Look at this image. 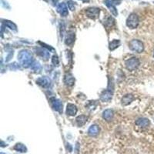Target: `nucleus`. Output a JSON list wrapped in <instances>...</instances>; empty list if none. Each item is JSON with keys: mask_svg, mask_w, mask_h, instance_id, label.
<instances>
[{"mask_svg": "<svg viewBox=\"0 0 154 154\" xmlns=\"http://www.w3.org/2000/svg\"><path fill=\"white\" fill-rule=\"evenodd\" d=\"M18 62L24 68H29L33 63V56L29 50L23 49L18 54Z\"/></svg>", "mask_w": 154, "mask_h": 154, "instance_id": "f257e3e1", "label": "nucleus"}, {"mask_svg": "<svg viewBox=\"0 0 154 154\" xmlns=\"http://www.w3.org/2000/svg\"><path fill=\"white\" fill-rule=\"evenodd\" d=\"M129 49L133 52L136 53H141L144 49V46L143 43L141 41L138 40V39H133L132 41H130L129 44Z\"/></svg>", "mask_w": 154, "mask_h": 154, "instance_id": "f03ea898", "label": "nucleus"}, {"mask_svg": "<svg viewBox=\"0 0 154 154\" xmlns=\"http://www.w3.org/2000/svg\"><path fill=\"white\" fill-rule=\"evenodd\" d=\"M139 23H140L139 17L136 13L130 14L127 19V25L130 29H136V28H137Z\"/></svg>", "mask_w": 154, "mask_h": 154, "instance_id": "7ed1b4c3", "label": "nucleus"}, {"mask_svg": "<svg viewBox=\"0 0 154 154\" xmlns=\"http://www.w3.org/2000/svg\"><path fill=\"white\" fill-rule=\"evenodd\" d=\"M126 67L129 71H133L140 66V60L136 57H133L126 61Z\"/></svg>", "mask_w": 154, "mask_h": 154, "instance_id": "20e7f679", "label": "nucleus"}, {"mask_svg": "<svg viewBox=\"0 0 154 154\" xmlns=\"http://www.w3.org/2000/svg\"><path fill=\"white\" fill-rule=\"evenodd\" d=\"M51 83L52 81L49 77L47 76H42V77H39V79H37L36 83L39 86H42L43 88H48L51 86Z\"/></svg>", "mask_w": 154, "mask_h": 154, "instance_id": "39448f33", "label": "nucleus"}, {"mask_svg": "<svg viewBox=\"0 0 154 154\" xmlns=\"http://www.w3.org/2000/svg\"><path fill=\"white\" fill-rule=\"evenodd\" d=\"M86 15L89 18H97L99 16V9L96 8V7H90L86 9Z\"/></svg>", "mask_w": 154, "mask_h": 154, "instance_id": "423d86ee", "label": "nucleus"}, {"mask_svg": "<svg viewBox=\"0 0 154 154\" xmlns=\"http://www.w3.org/2000/svg\"><path fill=\"white\" fill-rule=\"evenodd\" d=\"M51 104L53 108L55 111H57L59 113H62V104L60 99H55V98H51L50 99Z\"/></svg>", "mask_w": 154, "mask_h": 154, "instance_id": "0eeeda50", "label": "nucleus"}, {"mask_svg": "<svg viewBox=\"0 0 154 154\" xmlns=\"http://www.w3.org/2000/svg\"><path fill=\"white\" fill-rule=\"evenodd\" d=\"M57 12L61 15L62 16H66L69 14L68 12V8H67L66 5L64 2H61L57 5Z\"/></svg>", "mask_w": 154, "mask_h": 154, "instance_id": "6e6552de", "label": "nucleus"}, {"mask_svg": "<svg viewBox=\"0 0 154 154\" xmlns=\"http://www.w3.org/2000/svg\"><path fill=\"white\" fill-rule=\"evenodd\" d=\"M113 97V92L110 90H106L102 92L100 99L103 102H110Z\"/></svg>", "mask_w": 154, "mask_h": 154, "instance_id": "1a4fd4ad", "label": "nucleus"}, {"mask_svg": "<svg viewBox=\"0 0 154 154\" xmlns=\"http://www.w3.org/2000/svg\"><path fill=\"white\" fill-rule=\"evenodd\" d=\"M105 4L107 6L110 11L111 12V13L113 14L114 16H118V12L117 9L116 8V5L113 4V2H111L110 0H105Z\"/></svg>", "mask_w": 154, "mask_h": 154, "instance_id": "9d476101", "label": "nucleus"}, {"mask_svg": "<svg viewBox=\"0 0 154 154\" xmlns=\"http://www.w3.org/2000/svg\"><path fill=\"white\" fill-rule=\"evenodd\" d=\"M77 113V107L74 104L68 103L66 106V114L68 116H75Z\"/></svg>", "mask_w": 154, "mask_h": 154, "instance_id": "9b49d317", "label": "nucleus"}, {"mask_svg": "<svg viewBox=\"0 0 154 154\" xmlns=\"http://www.w3.org/2000/svg\"><path fill=\"white\" fill-rule=\"evenodd\" d=\"M64 83L66 86H71L75 83V79H74L73 76L70 73L66 74L64 76Z\"/></svg>", "mask_w": 154, "mask_h": 154, "instance_id": "f8f14e48", "label": "nucleus"}, {"mask_svg": "<svg viewBox=\"0 0 154 154\" xmlns=\"http://www.w3.org/2000/svg\"><path fill=\"white\" fill-rule=\"evenodd\" d=\"M133 99L134 97L133 95L127 94L123 97L121 102H122V104L123 106H127V105H129V104L131 103L133 101Z\"/></svg>", "mask_w": 154, "mask_h": 154, "instance_id": "ddd939ff", "label": "nucleus"}, {"mask_svg": "<svg viewBox=\"0 0 154 154\" xmlns=\"http://www.w3.org/2000/svg\"><path fill=\"white\" fill-rule=\"evenodd\" d=\"M136 125L141 127H146L150 125V120L146 118H140L136 121Z\"/></svg>", "mask_w": 154, "mask_h": 154, "instance_id": "4468645a", "label": "nucleus"}, {"mask_svg": "<svg viewBox=\"0 0 154 154\" xmlns=\"http://www.w3.org/2000/svg\"><path fill=\"white\" fill-rule=\"evenodd\" d=\"M113 117V112L111 110H106L103 113V118L106 121H110Z\"/></svg>", "mask_w": 154, "mask_h": 154, "instance_id": "2eb2a0df", "label": "nucleus"}, {"mask_svg": "<svg viewBox=\"0 0 154 154\" xmlns=\"http://www.w3.org/2000/svg\"><path fill=\"white\" fill-rule=\"evenodd\" d=\"M87 119H88V117L85 115L79 116L78 117H76V123H77V125H78L79 127H82V126H83V125L85 124L86 123Z\"/></svg>", "mask_w": 154, "mask_h": 154, "instance_id": "dca6fc26", "label": "nucleus"}, {"mask_svg": "<svg viewBox=\"0 0 154 154\" xmlns=\"http://www.w3.org/2000/svg\"><path fill=\"white\" fill-rule=\"evenodd\" d=\"M74 39H75V34L73 32H69L67 34L66 39V44L68 46H70L74 42Z\"/></svg>", "mask_w": 154, "mask_h": 154, "instance_id": "f3484780", "label": "nucleus"}, {"mask_svg": "<svg viewBox=\"0 0 154 154\" xmlns=\"http://www.w3.org/2000/svg\"><path fill=\"white\" fill-rule=\"evenodd\" d=\"M120 46V41L119 39H114L112 42H110V45H109V49L110 51L115 50L116 49H117L119 46Z\"/></svg>", "mask_w": 154, "mask_h": 154, "instance_id": "a211bd4d", "label": "nucleus"}, {"mask_svg": "<svg viewBox=\"0 0 154 154\" xmlns=\"http://www.w3.org/2000/svg\"><path fill=\"white\" fill-rule=\"evenodd\" d=\"M99 127L97 126V125H92L91 127H90V129H89V134H90V136H96L97 134L99 133Z\"/></svg>", "mask_w": 154, "mask_h": 154, "instance_id": "6ab92c4d", "label": "nucleus"}, {"mask_svg": "<svg viewBox=\"0 0 154 154\" xmlns=\"http://www.w3.org/2000/svg\"><path fill=\"white\" fill-rule=\"evenodd\" d=\"M48 51L49 50H44L43 49H38L36 53H38V55H40L41 57L44 58L45 60H47L49 57V53Z\"/></svg>", "mask_w": 154, "mask_h": 154, "instance_id": "aec40b11", "label": "nucleus"}, {"mask_svg": "<svg viewBox=\"0 0 154 154\" xmlns=\"http://www.w3.org/2000/svg\"><path fill=\"white\" fill-rule=\"evenodd\" d=\"M31 69H32V71L35 72V73H40L42 70V66L40 65L39 62H33V63L31 66Z\"/></svg>", "mask_w": 154, "mask_h": 154, "instance_id": "412c9836", "label": "nucleus"}, {"mask_svg": "<svg viewBox=\"0 0 154 154\" xmlns=\"http://www.w3.org/2000/svg\"><path fill=\"white\" fill-rule=\"evenodd\" d=\"M2 23H3V25H5L6 27L9 28L10 29L14 30V31H16V30H17V26H16V25L14 23L11 22V21L4 20L2 22Z\"/></svg>", "mask_w": 154, "mask_h": 154, "instance_id": "4be33fe9", "label": "nucleus"}, {"mask_svg": "<svg viewBox=\"0 0 154 154\" xmlns=\"http://www.w3.org/2000/svg\"><path fill=\"white\" fill-rule=\"evenodd\" d=\"M52 62H53V64L55 66H58L59 64H60V60H59V58L56 55H54L52 57Z\"/></svg>", "mask_w": 154, "mask_h": 154, "instance_id": "5701e85b", "label": "nucleus"}, {"mask_svg": "<svg viewBox=\"0 0 154 154\" xmlns=\"http://www.w3.org/2000/svg\"><path fill=\"white\" fill-rule=\"evenodd\" d=\"M67 5H68V7H69V9L71 10V11H73L75 10V2L73 1V0H69L68 2H67Z\"/></svg>", "mask_w": 154, "mask_h": 154, "instance_id": "b1692460", "label": "nucleus"}, {"mask_svg": "<svg viewBox=\"0 0 154 154\" xmlns=\"http://www.w3.org/2000/svg\"><path fill=\"white\" fill-rule=\"evenodd\" d=\"M113 23H114V19H113L112 17H108L107 19L106 20V25H108L109 26H112Z\"/></svg>", "mask_w": 154, "mask_h": 154, "instance_id": "393cba45", "label": "nucleus"}, {"mask_svg": "<svg viewBox=\"0 0 154 154\" xmlns=\"http://www.w3.org/2000/svg\"><path fill=\"white\" fill-rule=\"evenodd\" d=\"M39 44H41L42 46V47L46 48L49 51H54V49H53V47H51L50 46H48V45H46V44L45 43H42V42H39Z\"/></svg>", "mask_w": 154, "mask_h": 154, "instance_id": "a878e982", "label": "nucleus"}, {"mask_svg": "<svg viewBox=\"0 0 154 154\" xmlns=\"http://www.w3.org/2000/svg\"><path fill=\"white\" fill-rule=\"evenodd\" d=\"M16 149H17L18 150H23V152L25 150V147L23 145V144H17V145H16Z\"/></svg>", "mask_w": 154, "mask_h": 154, "instance_id": "bb28decb", "label": "nucleus"}, {"mask_svg": "<svg viewBox=\"0 0 154 154\" xmlns=\"http://www.w3.org/2000/svg\"><path fill=\"white\" fill-rule=\"evenodd\" d=\"M110 1L113 2L115 5H120V3H121V2H122V0H110Z\"/></svg>", "mask_w": 154, "mask_h": 154, "instance_id": "cd10ccee", "label": "nucleus"}, {"mask_svg": "<svg viewBox=\"0 0 154 154\" xmlns=\"http://www.w3.org/2000/svg\"><path fill=\"white\" fill-rule=\"evenodd\" d=\"M2 1V5L3 7H5V8H9V5H8V3H7V2H5L4 0H1Z\"/></svg>", "mask_w": 154, "mask_h": 154, "instance_id": "c85d7f7f", "label": "nucleus"}, {"mask_svg": "<svg viewBox=\"0 0 154 154\" xmlns=\"http://www.w3.org/2000/svg\"><path fill=\"white\" fill-rule=\"evenodd\" d=\"M51 1H52V2H53V4L55 5L57 4V2H58V1H59V0H51Z\"/></svg>", "mask_w": 154, "mask_h": 154, "instance_id": "c756f323", "label": "nucleus"}, {"mask_svg": "<svg viewBox=\"0 0 154 154\" xmlns=\"http://www.w3.org/2000/svg\"><path fill=\"white\" fill-rule=\"evenodd\" d=\"M82 1H83V2H89L90 0H82Z\"/></svg>", "mask_w": 154, "mask_h": 154, "instance_id": "7c9ffc66", "label": "nucleus"}, {"mask_svg": "<svg viewBox=\"0 0 154 154\" xmlns=\"http://www.w3.org/2000/svg\"><path fill=\"white\" fill-rule=\"evenodd\" d=\"M45 1H46V2H47V1H48V0H45Z\"/></svg>", "mask_w": 154, "mask_h": 154, "instance_id": "2f4dec72", "label": "nucleus"}, {"mask_svg": "<svg viewBox=\"0 0 154 154\" xmlns=\"http://www.w3.org/2000/svg\"></svg>", "mask_w": 154, "mask_h": 154, "instance_id": "473e14b6", "label": "nucleus"}]
</instances>
